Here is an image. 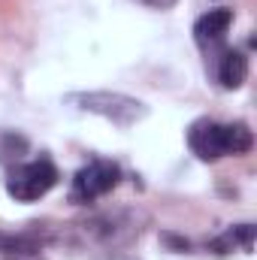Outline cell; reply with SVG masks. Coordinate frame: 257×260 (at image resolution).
I'll list each match as a JSON object with an SVG mask.
<instances>
[{"mask_svg": "<svg viewBox=\"0 0 257 260\" xmlns=\"http://www.w3.org/2000/svg\"><path fill=\"white\" fill-rule=\"evenodd\" d=\"M245 79H248V58L236 49H227L221 55V64H218V82L227 91H236L245 85Z\"/></svg>", "mask_w": 257, "mask_h": 260, "instance_id": "cell-7", "label": "cell"}, {"mask_svg": "<svg viewBox=\"0 0 257 260\" xmlns=\"http://www.w3.org/2000/svg\"><path fill=\"white\" fill-rule=\"evenodd\" d=\"M188 145H191V151L200 160L215 164V160H221L227 154H245V151H251L254 136H251L248 124H242V121L218 124L212 118H200L188 130Z\"/></svg>", "mask_w": 257, "mask_h": 260, "instance_id": "cell-2", "label": "cell"}, {"mask_svg": "<svg viewBox=\"0 0 257 260\" xmlns=\"http://www.w3.org/2000/svg\"><path fill=\"white\" fill-rule=\"evenodd\" d=\"M27 151V139L12 130H0V160H18Z\"/></svg>", "mask_w": 257, "mask_h": 260, "instance_id": "cell-9", "label": "cell"}, {"mask_svg": "<svg viewBox=\"0 0 257 260\" xmlns=\"http://www.w3.org/2000/svg\"><path fill=\"white\" fill-rule=\"evenodd\" d=\"M139 3H145L151 9H173L176 6V0H139Z\"/></svg>", "mask_w": 257, "mask_h": 260, "instance_id": "cell-11", "label": "cell"}, {"mask_svg": "<svg viewBox=\"0 0 257 260\" xmlns=\"http://www.w3.org/2000/svg\"><path fill=\"white\" fill-rule=\"evenodd\" d=\"M118 182H121V170H118V164H112V160H91L88 167H82V170L73 176V185H70V203H76V206H88V203L106 197Z\"/></svg>", "mask_w": 257, "mask_h": 260, "instance_id": "cell-5", "label": "cell"}, {"mask_svg": "<svg viewBox=\"0 0 257 260\" xmlns=\"http://www.w3.org/2000/svg\"><path fill=\"white\" fill-rule=\"evenodd\" d=\"M164 242H170L176 251H188V248H191L188 239H179V236H173V233H164Z\"/></svg>", "mask_w": 257, "mask_h": 260, "instance_id": "cell-10", "label": "cell"}, {"mask_svg": "<svg viewBox=\"0 0 257 260\" xmlns=\"http://www.w3.org/2000/svg\"><path fill=\"white\" fill-rule=\"evenodd\" d=\"M230 24H233V12H230V9H209L206 15L197 18L194 37H197V43H200L203 49H212V46H221V43H224Z\"/></svg>", "mask_w": 257, "mask_h": 260, "instance_id": "cell-6", "label": "cell"}, {"mask_svg": "<svg viewBox=\"0 0 257 260\" xmlns=\"http://www.w3.org/2000/svg\"><path fill=\"white\" fill-rule=\"evenodd\" d=\"M67 100L76 109L100 115V118H106L118 127H133L148 115V106L142 100L127 97L121 91H76V94H67Z\"/></svg>", "mask_w": 257, "mask_h": 260, "instance_id": "cell-3", "label": "cell"}, {"mask_svg": "<svg viewBox=\"0 0 257 260\" xmlns=\"http://www.w3.org/2000/svg\"><path fill=\"white\" fill-rule=\"evenodd\" d=\"M236 245H239L245 254L254 248V227H251V224H236V227H230L224 236L212 239V245H209V248H212L218 257H224V254H230Z\"/></svg>", "mask_w": 257, "mask_h": 260, "instance_id": "cell-8", "label": "cell"}, {"mask_svg": "<svg viewBox=\"0 0 257 260\" xmlns=\"http://www.w3.org/2000/svg\"><path fill=\"white\" fill-rule=\"evenodd\" d=\"M55 185H58V167L49 157L15 164L6 173V194L18 203H34V200L46 197Z\"/></svg>", "mask_w": 257, "mask_h": 260, "instance_id": "cell-4", "label": "cell"}, {"mask_svg": "<svg viewBox=\"0 0 257 260\" xmlns=\"http://www.w3.org/2000/svg\"><path fill=\"white\" fill-rule=\"evenodd\" d=\"M145 221L148 218L139 209H103L82 221L64 224L58 230V239H67L70 245L85 251H124L139 239Z\"/></svg>", "mask_w": 257, "mask_h": 260, "instance_id": "cell-1", "label": "cell"}]
</instances>
